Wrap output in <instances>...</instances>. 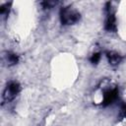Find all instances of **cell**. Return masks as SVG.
Masks as SVG:
<instances>
[{"label":"cell","mask_w":126,"mask_h":126,"mask_svg":"<svg viewBox=\"0 0 126 126\" xmlns=\"http://www.w3.org/2000/svg\"><path fill=\"white\" fill-rule=\"evenodd\" d=\"M6 60H7V63L9 65H16L18 62H19V56L15 53H7L6 55Z\"/></svg>","instance_id":"6"},{"label":"cell","mask_w":126,"mask_h":126,"mask_svg":"<svg viewBox=\"0 0 126 126\" xmlns=\"http://www.w3.org/2000/svg\"><path fill=\"white\" fill-rule=\"evenodd\" d=\"M119 95V91L117 88H113V89H107L103 92L102 94V101H101V105L102 106H108L110 104H112Z\"/></svg>","instance_id":"4"},{"label":"cell","mask_w":126,"mask_h":126,"mask_svg":"<svg viewBox=\"0 0 126 126\" xmlns=\"http://www.w3.org/2000/svg\"><path fill=\"white\" fill-rule=\"evenodd\" d=\"M60 21L61 24L64 26H70V25H74L77 22H79L81 15L80 13L73 8L72 6H67L64 7L60 10Z\"/></svg>","instance_id":"1"},{"label":"cell","mask_w":126,"mask_h":126,"mask_svg":"<svg viewBox=\"0 0 126 126\" xmlns=\"http://www.w3.org/2000/svg\"><path fill=\"white\" fill-rule=\"evenodd\" d=\"M106 18L104 22V29L109 32H115L117 30V21L115 17V11L110 2H107L105 5Z\"/></svg>","instance_id":"2"},{"label":"cell","mask_w":126,"mask_h":126,"mask_svg":"<svg viewBox=\"0 0 126 126\" xmlns=\"http://www.w3.org/2000/svg\"><path fill=\"white\" fill-rule=\"evenodd\" d=\"M100 57H101L100 53H99V52H95V53H94V54L90 57V62H91L92 64H94V65H96V64L99 62Z\"/></svg>","instance_id":"7"},{"label":"cell","mask_w":126,"mask_h":126,"mask_svg":"<svg viewBox=\"0 0 126 126\" xmlns=\"http://www.w3.org/2000/svg\"><path fill=\"white\" fill-rule=\"evenodd\" d=\"M10 5L11 3H5L3 5L0 6V14L3 16V15H7L9 13V9H10Z\"/></svg>","instance_id":"8"},{"label":"cell","mask_w":126,"mask_h":126,"mask_svg":"<svg viewBox=\"0 0 126 126\" xmlns=\"http://www.w3.org/2000/svg\"><path fill=\"white\" fill-rule=\"evenodd\" d=\"M120 112H121V116H122V117H126V103L122 105Z\"/></svg>","instance_id":"9"},{"label":"cell","mask_w":126,"mask_h":126,"mask_svg":"<svg viewBox=\"0 0 126 126\" xmlns=\"http://www.w3.org/2000/svg\"><path fill=\"white\" fill-rule=\"evenodd\" d=\"M20 91H21V86H20L19 83L15 82V81H12V82L8 83L5 90H4V93H3L4 102H8V101L13 100L18 95Z\"/></svg>","instance_id":"3"},{"label":"cell","mask_w":126,"mask_h":126,"mask_svg":"<svg viewBox=\"0 0 126 126\" xmlns=\"http://www.w3.org/2000/svg\"><path fill=\"white\" fill-rule=\"evenodd\" d=\"M105 56L107 58V61L108 63L111 65V66H116L118 65L119 63H121L123 57L122 55H120L118 52H115V51H107L105 53Z\"/></svg>","instance_id":"5"}]
</instances>
